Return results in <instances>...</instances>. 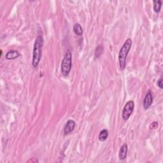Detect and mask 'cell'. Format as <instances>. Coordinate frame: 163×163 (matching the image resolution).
I'll use <instances>...</instances> for the list:
<instances>
[{
  "label": "cell",
  "instance_id": "cell-13",
  "mask_svg": "<svg viewBox=\"0 0 163 163\" xmlns=\"http://www.w3.org/2000/svg\"><path fill=\"white\" fill-rule=\"evenodd\" d=\"M158 127V123L157 122H153L150 125L149 128L150 130H153V129H156Z\"/></svg>",
  "mask_w": 163,
  "mask_h": 163
},
{
  "label": "cell",
  "instance_id": "cell-3",
  "mask_svg": "<svg viewBox=\"0 0 163 163\" xmlns=\"http://www.w3.org/2000/svg\"><path fill=\"white\" fill-rule=\"evenodd\" d=\"M72 67V54L70 50L66 52L61 63V73L64 76H68Z\"/></svg>",
  "mask_w": 163,
  "mask_h": 163
},
{
  "label": "cell",
  "instance_id": "cell-7",
  "mask_svg": "<svg viewBox=\"0 0 163 163\" xmlns=\"http://www.w3.org/2000/svg\"><path fill=\"white\" fill-rule=\"evenodd\" d=\"M128 147L126 143H124L121 146L119 153V158L121 160H124L126 158H127L128 150Z\"/></svg>",
  "mask_w": 163,
  "mask_h": 163
},
{
  "label": "cell",
  "instance_id": "cell-11",
  "mask_svg": "<svg viewBox=\"0 0 163 163\" xmlns=\"http://www.w3.org/2000/svg\"><path fill=\"white\" fill-rule=\"evenodd\" d=\"M153 10L155 11L156 13H159L161 10V8L162 7V1H153Z\"/></svg>",
  "mask_w": 163,
  "mask_h": 163
},
{
  "label": "cell",
  "instance_id": "cell-5",
  "mask_svg": "<svg viewBox=\"0 0 163 163\" xmlns=\"http://www.w3.org/2000/svg\"><path fill=\"white\" fill-rule=\"evenodd\" d=\"M153 102V97L151 93V91L149 90L146 94L143 101V108L145 110H147L152 105Z\"/></svg>",
  "mask_w": 163,
  "mask_h": 163
},
{
  "label": "cell",
  "instance_id": "cell-2",
  "mask_svg": "<svg viewBox=\"0 0 163 163\" xmlns=\"http://www.w3.org/2000/svg\"><path fill=\"white\" fill-rule=\"evenodd\" d=\"M132 46V40L131 38H128L122 45L119 54V61L121 70H124L126 66V59Z\"/></svg>",
  "mask_w": 163,
  "mask_h": 163
},
{
  "label": "cell",
  "instance_id": "cell-8",
  "mask_svg": "<svg viewBox=\"0 0 163 163\" xmlns=\"http://www.w3.org/2000/svg\"><path fill=\"white\" fill-rule=\"evenodd\" d=\"M20 56V54L17 50H10L6 54V58L9 60H12L17 59Z\"/></svg>",
  "mask_w": 163,
  "mask_h": 163
},
{
  "label": "cell",
  "instance_id": "cell-1",
  "mask_svg": "<svg viewBox=\"0 0 163 163\" xmlns=\"http://www.w3.org/2000/svg\"><path fill=\"white\" fill-rule=\"evenodd\" d=\"M43 45H44V38H43L42 36L39 35L35 40L33 47L32 64L34 68L37 67L40 61Z\"/></svg>",
  "mask_w": 163,
  "mask_h": 163
},
{
  "label": "cell",
  "instance_id": "cell-6",
  "mask_svg": "<svg viewBox=\"0 0 163 163\" xmlns=\"http://www.w3.org/2000/svg\"><path fill=\"white\" fill-rule=\"evenodd\" d=\"M75 125L76 123L74 121H73V120H69V121H68L66 124L65 125V127L64 128V134L67 135L72 133V132L74 130Z\"/></svg>",
  "mask_w": 163,
  "mask_h": 163
},
{
  "label": "cell",
  "instance_id": "cell-14",
  "mask_svg": "<svg viewBox=\"0 0 163 163\" xmlns=\"http://www.w3.org/2000/svg\"><path fill=\"white\" fill-rule=\"evenodd\" d=\"M27 162L28 163V162H31V163H35V162H38V160L36 159V158H30L28 161H27Z\"/></svg>",
  "mask_w": 163,
  "mask_h": 163
},
{
  "label": "cell",
  "instance_id": "cell-4",
  "mask_svg": "<svg viewBox=\"0 0 163 163\" xmlns=\"http://www.w3.org/2000/svg\"><path fill=\"white\" fill-rule=\"evenodd\" d=\"M134 108V103L133 101H129L126 103L122 111V119L124 121H128L133 113Z\"/></svg>",
  "mask_w": 163,
  "mask_h": 163
},
{
  "label": "cell",
  "instance_id": "cell-10",
  "mask_svg": "<svg viewBox=\"0 0 163 163\" xmlns=\"http://www.w3.org/2000/svg\"><path fill=\"white\" fill-rule=\"evenodd\" d=\"M108 136V131L104 129V130L100 131L99 134V140L101 141H104L107 139Z\"/></svg>",
  "mask_w": 163,
  "mask_h": 163
},
{
  "label": "cell",
  "instance_id": "cell-12",
  "mask_svg": "<svg viewBox=\"0 0 163 163\" xmlns=\"http://www.w3.org/2000/svg\"><path fill=\"white\" fill-rule=\"evenodd\" d=\"M103 45H99L96 48V51H95V56L96 57H100L101 55L103 54Z\"/></svg>",
  "mask_w": 163,
  "mask_h": 163
},
{
  "label": "cell",
  "instance_id": "cell-9",
  "mask_svg": "<svg viewBox=\"0 0 163 163\" xmlns=\"http://www.w3.org/2000/svg\"><path fill=\"white\" fill-rule=\"evenodd\" d=\"M73 31H74V33L76 35L78 36L82 35L83 33L82 27L79 23H76L74 24V26H73Z\"/></svg>",
  "mask_w": 163,
  "mask_h": 163
},
{
  "label": "cell",
  "instance_id": "cell-15",
  "mask_svg": "<svg viewBox=\"0 0 163 163\" xmlns=\"http://www.w3.org/2000/svg\"><path fill=\"white\" fill-rule=\"evenodd\" d=\"M158 85L159 87L161 88V89H162L163 88V85H162V78H160L159 80L158 81Z\"/></svg>",
  "mask_w": 163,
  "mask_h": 163
}]
</instances>
